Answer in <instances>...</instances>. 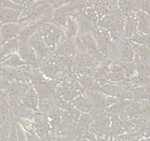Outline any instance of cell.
Listing matches in <instances>:
<instances>
[{
  "mask_svg": "<svg viewBox=\"0 0 150 141\" xmlns=\"http://www.w3.org/2000/svg\"><path fill=\"white\" fill-rule=\"evenodd\" d=\"M54 8L52 4L47 1L31 3L22 10L18 24L24 27L30 23L34 22L52 13Z\"/></svg>",
  "mask_w": 150,
  "mask_h": 141,
  "instance_id": "cell-1",
  "label": "cell"
},
{
  "mask_svg": "<svg viewBox=\"0 0 150 141\" xmlns=\"http://www.w3.org/2000/svg\"><path fill=\"white\" fill-rule=\"evenodd\" d=\"M50 49L56 48L64 41L65 33L63 27L52 22L46 23L38 31Z\"/></svg>",
  "mask_w": 150,
  "mask_h": 141,
  "instance_id": "cell-2",
  "label": "cell"
},
{
  "mask_svg": "<svg viewBox=\"0 0 150 141\" xmlns=\"http://www.w3.org/2000/svg\"><path fill=\"white\" fill-rule=\"evenodd\" d=\"M49 22H52V13H50L40 19L22 27L17 36V39L19 41L20 44H25V42L28 41L30 38L38 32L44 24Z\"/></svg>",
  "mask_w": 150,
  "mask_h": 141,
  "instance_id": "cell-3",
  "label": "cell"
},
{
  "mask_svg": "<svg viewBox=\"0 0 150 141\" xmlns=\"http://www.w3.org/2000/svg\"><path fill=\"white\" fill-rule=\"evenodd\" d=\"M75 18V17H74ZM76 20L79 24V34H86L91 33L94 30V26L96 24V14L93 9H86L80 12L77 15Z\"/></svg>",
  "mask_w": 150,
  "mask_h": 141,
  "instance_id": "cell-4",
  "label": "cell"
},
{
  "mask_svg": "<svg viewBox=\"0 0 150 141\" xmlns=\"http://www.w3.org/2000/svg\"><path fill=\"white\" fill-rule=\"evenodd\" d=\"M77 43L83 51L88 53L96 54L99 51L96 38L91 33L80 35L77 38Z\"/></svg>",
  "mask_w": 150,
  "mask_h": 141,
  "instance_id": "cell-5",
  "label": "cell"
},
{
  "mask_svg": "<svg viewBox=\"0 0 150 141\" xmlns=\"http://www.w3.org/2000/svg\"><path fill=\"white\" fill-rule=\"evenodd\" d=\"M23 9L0 7V27L6 24L18 23Z\"/></svg>",
  "mask_w": 150,
  "mask_h": 141,
  "instance_id": "cell-6",
  "label": "cell"
},
{
  "mask_svg": "<svg viewBox=\"0 0 150 141\" xmlns=\"http://www.w3.org/2000/svg\"><path fill=\"white\" fill-rule=\"evenodd\" d=\"M22 26L18 23L16 24H6L0 27L1 43L0 44L17 38L21 31Z\"/></svg>",
  "mask_w": 150,
  "mask_h": 141,
  "instance_id": "cell-7",
  "label": "cell"
},
{
  "mask_svg": "<svg viewBox=\"0 0 150 141\" xmlns=\"http://www.w3.org/2000/svg\"><path fill=\"white\" fill-rule=\"evenodd\" d=\"M27 89L28 87L24 86L21 83L13 82L8 83L7 85H5L3 90L6 92L8 97L13 100H17L21 96L22 97L24 96Z\"/></svg>",
  "mask_w": 150,
  "mask_h": 141,
  "instance_id": "cell-8",
  "label": "cell"
},
{
  "mask_svg": "<svg viewBox=\"0 0 150 141\" xmlns=\"http://www.w3.org/2000/svg\"><path fill=\"white\" fill-rule=\"evenodd\" d=\"M28 42L29 45L35 50L38 57H43L46 56L50 49L38 32L35 34L32 38H30Z\"/></svg>",
  "mask_w": 150,
  "mask_h": 141,
  "instance_id": "cell-9",
  "label": "cell"
},
{
  "mask_svg": "<svg viewBox=\"0 0 150 141\" xmlns=\"http://www.w3.org/2000/svg\"><path fill=\"white\" fill-rule=\"evenodd\" d=\"M22 98L23 104L26 107L30 110H37L40 97L34 87H28Z\"/></svg>",
  "mask_w": 150,
  "mask_h": 141,
  "instance_id": "cell-10",
  "label": "cell"
},
{
  "mask_svg": "<svg viewBox=\"0 0 150 141\" xmlns=\"http://www.w3.org/2000/svg\"><path fill=\"white\" fill-rule=\"evenodd\" d=\"M76 42L73 39L66 38L58 47L54 50L57 55L64 56V57H70L74 55L76 52Z\"/></svg>",
  "mask_w": 150,
  "mask_h": 141,
  "instance_id": "cell-11",
  "label": "cell"
},
{
  "mask_svg": "<svg viewBox=\"0 0 150 141\" xmlns=\"http://www.w3.org/2000/svg\"><path fill=\"white\" fill-rule=\"evenodd\" d=\"M17 53L27 64L36 63L39 58L35 50L29 44L20 46Z\"/></svg>",
  "mask_w": 150,
  "mask_h": 141,
  "instance_id": "cell-12",
  "label": "cell"
},
{
  "mask_svg": "<svg viewBox=\"0 0 150 141\" xmlns=\"http://www.w3.org/2000/svg\"><path fill=\"white\" fill-rule=\"evenodd\" d=\"M135 50L133 46L128 40H125L122 43L119 49V55L121 60L125 63H132L135 58Z\"/></svg>",
  "mask_w": 150,
  "mask_h": 141,
  "instance_id": "cell-13",
  "label": "cell"
},
{
  "mask_svg": "<svg viewBox=\"0 0 150 141\" xmlns=\"http://www.w3.org/2000/svg\"><path fill=\"white\" fill-rule=\"evenodd\" d=\"M124 32L126 38H129L134 37L138 32V21H137L136 12L132 13L127 18L124 24Z\"/></svg>",
  "mask_w": 150,
  "mask_h": 141,
  "instance_id": "cell-14",
  "label": "cell"
},
{
  "mask_svg": "<svg viewBox=\"0 0 150 141\" xmlns=\"http://www.w3.org/2000/svg\"><path fill=\"white\" fill-rule=\"evenodd\" d=\"M138 21V31L141 34L149 35L150 34V15L141 11H136Z\"/></svg>",
  "mask_w": 150,
  "mask_h": 141,
  "instance_id": "cell-15",
  "label": "cell"
},
{
  "mask_svg": "<svg viewBox=\"0 0 150 141\" xmlns=\"http://www.w3.org/2000/svg\"><path fill=\"white\" fill-rule=\"evenodd\" d=\"M105 77L109 81L114 82H122L127 78L126 74L123 68L119 65H113V66H110L109 72Z\"/></svg>",
  "mask_w": 150,
  "mask_h": 141,
  "instance_id": "cell-16",
  "label": "cell"
},
{
  "mask_svg": "<svg viewBox=\"0 0 150 141\" xmlns=\"http://www.w3.org/2000/svg\"><path fill=\"white\" fill-rule=\"evenodd\" d=\"M63 28L65 29V36H66V38H68V39H73L79 34V31H80L78 22L74 17L71 16L69 17L66 24Z\"/></svg>",
  "mask_w": 150,
  "mask_h": 141,
  "instance_id": "cell-17",
  "label": "cell"
},
{
  "mask_svg": "<svg viewBox=\"0 0 150 141\" xmlns=\"http://www.w3.org/2000/svg\"><path fill=\"white\" fill-rule=\"evenodd\" d=\"M38 138L41 140L45 139L50 131V123L45 118L38 117L34 122Z\"/></svg>",
  "mask_w": 150,
  "mask_h": 141,
  "instance_id": "cell-18",
  "label": "cell"
},
{
  "mask_svg": "<svg viewBox=\"0 0 150 141\" xmlns=\"http://www.w3.org/2000/svg\"><path fill=\"white\" fill-rule=\"evenodd\" d=\"M91 101L93 104H96V106L99 107H108L110 105L113 104L117 102V99L115 98L108 97V96H104L98 93H93L91 95Z\"/></svg>",
  "mask_w": 150,
  "mask_h": 141,
  "instance_id": "cell-19",
  "label": "cell"
},
{
  "mask_svg": "<svg viewBox=\"0 0 150 141\" xmlns=\"http://www.w3.org/2000/svg\"><path fill=\"white\" fill-rule=\"evenodd\" d=\"M94 37L98 44L99 51L100 50L105 51L108 49L110 43V37L109 34L105 31V29H103V30H98L95 33Z\"/></svg>",
  "mask_w": 150,
  "mask_h": 141,
  "instance_id": "cell-20",
  "label": "cell"
},
{
  "mask_svg": "<svg viewBox=\"0 0 150 141\" xmlns=\"http://www.w3.org/2000/svg\"><path fill=\"white\" fill-rule=\"evenodd\" d=\"M60 95L66 101H73L77 96H79L77 87L71 84L65 85L60 87Z\"/></svg>",
  "mask_w": 150,
  "mask_h": 141,
  "instance_id": "cell-21",
  "label": "cell"
},
{
  "mask_svg": "<svg viewBox=\"0 0 150 141\" xmlns=\"http://www.w3.org/2000/svg\"><path fill=\"white\" fill-rule=\"evenodd\" d=\"M74 106L77 110L83 112V113H88L91 111L93 107V103L91 100L86 99L84 96H77L76 99L73 100Z\"/></svg>",
  "mask_w": 150,
  "mask_h": 141,
  "instance_id": "cell-22",
  "label": "cell"
},
{
  "mask_svg": "<svg viewBox=\"0 0 150 141\" xmlns=\"http://www.w3.org/2000/svg\"><path fill=\"white\" fill-rule=\"evenodd\" d=\"M61 69V66L54 60H48L44 64V72L50 77H54L57 75Z\"/></svg>",
  "mask_w": 150,
  "mask_h": 141,
  "instance_id": "cell-23",
  "label": "cell"
},
{
  "mask_svg": "<svg viewBox=\"0 0 150 141\" xmlns=\"http://www.w3.org/2000/svg\"><path fill=\"white\" fill-rule=\"evenodd\" d=\"M2 64H3L4 66H7V67L11 68H20L21 67V66L27 65V63L20 57V56L18 55V53L13 54H11V55H10L9 57H7V58L2 62Z\"/></svg>",
  "mask_w": 150,
  "mask_h": 141,
  "instance_id": "cell-24",
  "label": "cell"
},
{
  "mask_svg": "<svg viewBox=\"0 0 150 141\" xmlns=\"http://www.w3.org/2000/svg\"><path fill=\"white\" fill-rule=\"evenodd\" d=\"M11 116V107L8 102L6 99L0 100V124L8 121Z\"/></svg>",
  "mask_w": 150,
  "mask_h": 141,
  "instance_id": "cell-25",
  "label": "cell"
},
{
  "mask_svg": "<svg viewBox=\"0 0 150 141\" xmlns=\"http://www.w3.org/2000/svg\"><path fill=\"white\" fill-rule=\"evenodd\" d=\"M18 123L24 129V131L26 133L30 134V135H33V136L38 137L37 131H36L35 125L34 122L31 121L30 120L25 118H22L18 119Z\"/></svg>",
  "mask_w": 150,
  "mask_h": 141,
  "instance_id": "cell-26",
  "label": "cell"
},
{
  "mask_svg": "<svg viewBox=\"0 0 150 141\" xmlns=\"http://www.w3.org/2000/svg\"><path fill=\"white\" fill-rule=\"evenodd\" d=\"M80 82L82 87L88 91L93 92L96 89H98L99 86L97 82L94 79L88 77V76H84V77H81Z\"/></svg>",
  "mask_w": 150,
  "mask_h": 141,
  "instance_id": "cell-27",
  "label": "cell"
},
{
  "mask_svg": "<svg viewBox=\"0 0 150 141\" xmlns=\"http://www.w3.org/2000/svg\"><path fill=\"white\" fill-rule=\"evenodd\" d=\"M135 54L137 53L141 61L149 62L150 60V48L147 46L138 45L136 48H134Z\"/></svg>",
  "mask_w": 150,
  "mask_h": 141,
  "instance_id": "cell-28",
  "label": "cell"
},
{
  "mask_svg": "<svg viewBox=\"0 0 150 141\" xmlns=\"http://www.w3.org/2000/svg\"><path fill=\"white\" fill-rule=\"evenodd\" d=\"M12 125L9 121L0 124V141H8Z\"/></svg>",
  "mask_w": 150,
  "mask_h": 141,
  "instance_id": "cell-29",
  "label": "cell"
},
{
  "mask_svg": "<svg viewBox=\"0 0 150 141\" xmlns=\"http://www.w3.org/2000/svg\"><path fill=\"white\" fill-rule=\"evenodd\" d=\"M136 70L141 75L148 76L150 75V62L141 61L140 60L139 63H138L135 66Z\"/></svg>",
  "mask_w": 150,
  "mask_h": 141,
  "instance_id": "cell-30",
  "label": "cell"
},
{
  "mask_svg": "<svg viewBox=\"0 0 150 141\" xmlns=\"http://www.w3.org/2000/svg\"><path fill=\"white\" fill-rule=\"evenodd\" d=\"M51 123H52L54 125H60L62 121V114L61 111L58 108L54 109L51 113Z\"/></svg>",
  "mask_w": 150,
  "mask_h": 141,
  "instance_id": "cell-31",
  "label": "cell"
},
{
  "mask_svg": "<svg viewBox=\"0 0 150 141\" xmlns=\"http://www.w3.org/2000/svg\"><path fill=\"white\" fill-rule=\"evenodd\" d=\"M91 123V117L87 113H83L78 120V126L80 128H87Z\"/></svg>",
  "mask_w": 150,
  "mask_h": 141,
  "instance_id": "cell-32",
  "label": "cell"
},
{
  "mask_svg": "<svg viewBox=\"0 0 150 141\" xmlns=\"http://www.w3.org/2000/svg\"><path fill=\"white\" fill-rule=\"evenodd\" d=\"M138 113L141 116L148 117L150 116V103H146L144 105H141L138 110Z\"/></svg>",
  "mask_w": 150,
  "mask_h": 141,
  "instance_id": "cell-33",
  "label": "cell"
},
{
  "mask_svg": "<svg viewBox=\"0 0 150 141\" xmlns=\"http://www.w3.org/2000/svg\"><path fill=\"white\" fill-rule=\"evenodd\" d=\"M8 141H18V135H17V123H13L11 128V133L8 137Z\"/></svg>",
  "mask_w": 150,
  "mask_h": 141,
  "instance_id": "cell-34",
  "label": "cell"
},
{
  "mask_svg": "<svg viewBox=\"0 0 150 141\" xmlns=\"http://www.w3.org/2000/svg\"><path fill=\"white\" fill-rule=\"evenodd\" d=\"M0 7H6V8H16V9H23V8H24V7L16 5V4L11 2L9 0H0Z\"/></svg>",
  "mask_w": 150,
  "mask_h": 141,
  "instance_id": "cell-35",
  "label": "cell"
},
{
  "mask_svg": "<svg viewBox=\"0 0 150 141\" xmlns=\"http://www.w3.org/2000/svg\"><path fill=\"white\" fill-rule=\"evenodd\" d=\"M17 135H18V141H28L27 134L18 123H17Z\"/></svg>",
  "mask_w": 150,
  "mask_h": 141,
  "instance_id": "cell-36",
  "label": "cell"
},
{
  "mask_svg": "<svg viewBox=\"0 0 150 141\" xmlns=\"http://www.w3.org/2000/svg\"><path fill=\"white\" fill-rule=\"evenodd\" d=\"M9 1L13 2V3L16 4V5H19V6L24 7V8H26V7H27L28 5H30V4H31L30 2H29V0H9Z\"/></svg>",
  "mask_w": 150,
  "mask_h": 141,
  "instance_id": "cell-37",
  "label": "cell"
},
{
  "mask_svg": "<svg viewBox=\"0 0 150 141\" xmlns=\"http://www.w3.org/2000/svg\"><path fill=\"white\" fill-rule=\"evenodd\" d=\"M7 98H8V95L6 92L2 87H0V100H5Z\"/></svg>",
  "mask_w": 150,
  "mask_h": 141,
  "instance_id": "cell-38",
  "label": "cell"
},
{
  "mask_svg": "<svg viewBox=\"0 0 150 141\" xmlns=\"http://www.w3.org/2000/svg\"><path fill=\"white\" fill-rule=\"evenodd\" d=\"M119 141H139V140H138L136 137H135L128 136V137H123Z\"/></svg>",
  "mask_w": 150,
  "mask_h": 141,
  "instance_id": "cell-39",
  "label": "cell"
},
{
  "mask_svg": "<svg viewBox=\"0 0 150 141\" xmlns=\"http://www.w3.org/2000/svg\"><path fill=\"white\" fill-rule=\"evenodd\" d=\"M7 56L5 55V53L3 52V51L2 50L1 47H0V63H2V62L7 58Z\"/></svg>",
  "mask_w": 150,
  "mask_h": 141,
  "instance_id": "cell-40",
  "label": "cell"
},
{
  "mask_svg": "<svg viewBox=\"0 0 150 141\" xmlns=\"http://www.w3.org/2000/svg\"><path fill=\"white\" fill-rule=\"evenodd\" d=\"M39 1H47V2H50V3H52V0H29V2H30V3H33V2H39Z\"/></svg>",
  "mask_w": 150,
  "mask_h": 141,
  "instance_id": "cell-41",
  "label": "cell"
},
{
  "mask_svg": "<svg viewBox=\"0 0 150 141\" xmlns=\"http://www.w3.org/2000/svg\"><path fill=\"white\" fill-rule=\"evenodd\" d=\"M57 141H68V140H65V139H61V140H57Z\"/></svg>",
  "mask_w": 150,
  "mask_h": 141,
  "instance_id": "cell-42",
  "label": "cell"
},
{
  "mask_svg": "<svg viewBox=\"0 0 150 141\" xmlns=\"http://www.w3.org/2000/svg\"><path fill=\"white\" fill-rule=\"evenodd\" d=\"M139 141H150V140H141Z\"/></svg>",
  "mask_w": 150,
  "mask_h": 141,
  "instance_id": "cell-43",
  "label": "cell"
},
{
  "mask_svg": "<svg viewBox=\"0 0 150 141\" xmlns=\"http://www.w3.org/2000/svg\"><path fill=\"white\" fill-rule=\"evenodd\" d=\"M0 43H1V35H0Z\"/></svg>",
  "mask_w": 150,
  "mask_h": 141,
  "instance_id": "cell-44",
  "label": "cell"
},
{
  "mask_svg": "<svg viewBox=\"0 0 150 141\" xmlns=\"http://www.w3.org/2000/svg\"><path fill=\"white\" fill-rule=\"evenodd\" d=\"M38 141H41V140H38Z\"/></svg>",
  "mask_w": 150,
  "mask_h": 141,
  "instance_id": "cell-45",
  "label": "cell"
}]
</instances>
